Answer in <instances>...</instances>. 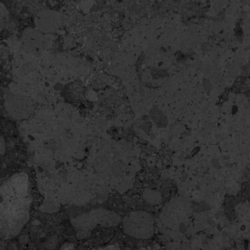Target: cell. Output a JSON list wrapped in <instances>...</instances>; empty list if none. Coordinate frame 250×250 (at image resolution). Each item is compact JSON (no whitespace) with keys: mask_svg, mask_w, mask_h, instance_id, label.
Segmentation results:
<instances>
[{"mask_svg":"<svg viewBox=\"0 0 250 250\" xmlns=\"http://www.w3.org/2000/svg\"><path fill=\"white\" fill-rule=\"evenodd\" d=\"M28 182L24 174L12 176L1 187V233L12 238L29 219Z\"/></svg>","mask_w":250,"mask_h":250,"instance_id":"obj_1","label":"cell"},{"mask_svg":"<svg viewBox=\"0 0 250 250\" xmlns=\"http://www.w3.org/2000/svg\"><path fill=\"white\" fill-rule=\"evenodd\" d=\"M121 221L119 214L104 208L92 209L71 219L75 236L80 240L89 238L92 231L98 226L116 227Z\"/></svg>","mask_w":250,"mask_h":250,"instance_id":"obj_2","label":"cell"},{"mask_svg":"<svg viewBox=\"0 0 250 250\" xmlns=\"http://www.w3.org/2000/svg\"><path fill=\"white\" fill-rule=\"evenodd\" d=\"M123 230L128 236L140 240H147L154 234V220L145 211H136L128 214L123 220Z\"/></svg>","mask_w":250,"mask_h":250,"instance_id":"obj_3","label":"cell"},{"mask_svg":"<svg viewBox=\"0 0 250 250\" xmlns=\"http://www.w3.org/2000/svg\"><path fill=\"white\" fill-rule=\"evenodd\" d=\"M4 105L13 119L22 121L29 118L34 113L36 102L24 94L7 91L5 93Z\"/></svg>","mask_w":250,"mask_h":250,"instance_id":"obj_4","label":"cell"},{"mask_svg":"<svg viewBox=\"0 0 250 250\" xmlns=\"http://www.w3.org/2000/svg\"><path fill=\"white\" fill-rule=\"evenodd\" d=\"M47 36L35 27H27L22 31L20 38V45L27 54L40 56L48 47Z\"/></svg>","mask_w":250,"mask_h":250,"instance_id":"obj_5","label":"cell"},{"mask_svg":"<svg viewBox=\"0 0 250 250\" xmlns=\"http://www.w3.org/2000/svg\"><path fill=\"white\" fill-rule=\"evenodd\" d=\"M34 24L36 29L43 34H55L62 26V16L58 11L43 9L38 11L34 15Z\"/></svg>","mask_w":250,"mask_h":250,"instance_id":"obj_6","label":"cell"},{"mask_svg":"<svg viewBox=\"0 0 250 250\" xmlns=\"http://www.w3.org/2000/svg\"><path fill=\"white\" fill-rule=\"evenodd\" d=\"M143 197L145 201L150 205H159L163 200V196L161 193L157 190L146 189L143 193Z\"/></svg>","mask_w":250,"mask_h":250,"instance_id":"obj_7","label":"cell"},{"mask_svg":"<svg viewBox=\"0 0 250 250\" xmlns=\"http://www.w3.org/2000/svg\"><path fill=\"white\" fill-rule=\"evenodd\" d=\"M7 18H8V12H7L6 7H5L3 3H1V20L3 23L1 25L4 24L5 21H7Z\"/></svg>","mask_w":250,"mask_h":250,"instance_id":"obj_8","label":"cell"},{"mask_svg":"<svg viewBox=\"0 0 250 250\" xmlns=\"http://www.w3.org/2000/svg\"><path fill=\"white\" fill-rule=\"evenodd\" d=\"M0 146H0V148H1V155L2 156L5 152V143L2 136H1V145Z\"/></svg>","mask_w":250,"mask_h":250,"instance_id":"obj_9","label":"cell"}]
</instances>
